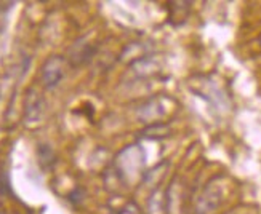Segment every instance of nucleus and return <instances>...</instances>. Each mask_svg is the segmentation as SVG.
I'll return each mask as SVG.
<instances>
[{
	"instance_id": "nucleus-1",
	"label": "nucleus",
	"mask_w": 261,
	"mask_h": 214,
	"mask_svg": "<svg viewBox=\"0 0 261 214\" xmlns=\"http://www.w3.org/2000/svg\"><path fill=\"white\" fill-rule=\"evenodd\" d=\"M144 152L140 145H128L116 159V173L122 182H130L133 177L143 174Z\"/></svg>"
},
{
	"instance_id": "nucleus-2",
	"label": "nucleus",
	"mask_w": 261,
	"mask_h": 214,
	"mask_svg": "<svg viewBox=\"0 0 261 214\" xmlns=\"http://www.w3.org/2000/svg\"><path fill=\"white\" fill-rule=\"evenodd\" d=\"M223 201V190L218 184L210 182L200 197L197 198L196 203V214H212L217 209Z\"/></svg>"
},
{
	"instance_id": "nucleus-3",
	"label": "nucleus",
	"mask_w": 261,
	"mask_h": 214,
	"mask_svg": "<svg viewBox=\"0 0 261 214\" xmlns=\"http://www.w3.org/2000/svg\"><path fill=\"white\" fill-rule=\"evenodd\" d=\"M64 77V61L60 56H51L42 67V82L45 88H55Z\"/></svg>"
},
{
	"instance_id": "nucleus-4",
	"label": "nucleus",
	"mask_w": 261,
	"mask_h": 214,
	"mask_svg": "<svg viewBox=\"0 0 261 214\" xmlns=\"http://www.w3.org/2000/svg\"><path fill=\"white\" fill-rule=\"evenodd\" d=\"M43 115V99L37 89L31 88L24 101V118L28 123H37Z\"/></svg>"
},
{
	"instance_id": "nucleus-5",
	"label": "nucleus",
	"mask_w": 261,
	"mask_h": 214,
	"mask_svg": "<svg viewBox=\"0 0 261 214\" xmlns=\"http://www.w3.org/2000/svg\"><path fill=\"white\" fill-rule=\"evenodd\" d=\"M191 11V2H170L168 4V21L175 26L183 24Z\"/></svg>"
},
{
	"instance_id": "nucleus-6",
	"label": "nucleus",
	"mask_w": 261,
	"mask_h": 214,
	"mask_svg": "<svg viewBox=\"0 0 261 214\" xmlns=\"http://www.w3.org/2000/svg\"><path fill=\"white\" fill-rule=\"evenodd\" d=\"M165 114L164 106L161 103V99H151L147 101L144 106L140 107L138 110V117L144 121H152L159 117H162Z\"/></svg>"
},
{
	"instance_id": "nucleus-7",
	"label": "nucleus",
	"mask_w": 261,
	"mask_h": 214,
	"mask_svg": "<svg viewBox=\"0 0 261 214\" xmlns=\"http://www.w3.org/2000/svg\"><path fill=\"white\" fill-rule=\"evenodd\" d=\"M133 69H135L136 75L151 77V75L159 72V66L152 58H149V56H144V58H140L138 61L133 63Z\"/></svg>"
},
{
	"instance_id": "nucleus-8",
	"label": "nucleus",
	"mask_w": 261,
	"mask_h": 214,
	"mask_svg": "<svg viewBox=\"0 0 261 214\" xmlns=\"http://www.w3.org/2000/svg\"><path fill=\"white\" fill-rule=\"evenodd\" d=\"M170 127L167 123H162V121H157V123H151L149 127L144 128L141 131V136L146 138V139H164L167 136H170Z\"/></svg>"
},
{
	"instance_id": "nucleus-9",
	"label": "nucleus",
	"mask_w": 261,
	"mask_h": 214,
	"mask_svg": "<svg viewBox=\"0 0 261 214\" xmlns=\"http://www.w3.org/2000/svg\"><path fill=\"white\" fill-rule=\"evenodd\" d=\"M95 48L90 47V45H75L74 50H71V63L74 66H81L84 63H88L93 58Z\"/></svg>"
},
{
	"instance_id": "nucleus-10",
	"label": "nucleus",
	"mask_w": 261,
	"mask_h": 214,
	"mask_svg": "<svg viewBox=\"0 0 261 214\" xmlns=\"http://www.w3.org/2000/svg\"><path fill=\"white\" fill-rule=\"evenodd\" d=\"M164 203H165V197L162 194V190H155L149 198V203H147V206H149V214H161Z\"/></svg>"
},
{
	"instance_id": "nucleus-11",
	"label": "nucleus",
	"mask_w": 261,
	"mask_h": 214,
	"mask_svg": "<svg viewBox=\"0 0 261 214\" xmlns=\"http://www.w3.org/2000/svg\"><path fill=\"white\" fill-rule=\"evenodd\" d=\"M117 214H143V211L135 201H128V203H125L120 208V211Z\"/></svg>"
}]
</instances>
